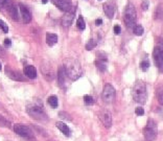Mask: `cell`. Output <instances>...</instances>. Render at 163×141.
Returning a JSON list of instances; mask_svg holds the SVG:
<instances>
[{"mask_svg": "<svg viewBox=\"0 0 163 141\" xmlns=\"http://www.w3.org/2000/svg\"><path fill=\"white\" fill-rule=\"evenodd\" d=\"M0 127H11V122L8 119H5L2 115H0Z\"/></svg>", "mask_w": 163, "mask_h": 141, "instance_id": "24", "label": "cell"}, {"mask_svg": "<svg viewBox=\"0 0 163 141\" xmlns=\"http://www.w3.org/2000/svg\"><path fill=\"white\" fill-rule=\"evenodd\" d=\"M57 42H58V36L56 34H51V32H47L46 34V43L48 45L54 46Z\"/></svg>", "mask_w": 163, "mask_h": 141, "instance_id": "20", "label": "cell"}, {"mask_svg": "<svg viewBox=\"0 0 163 141\" xmlns=\"http://www.w3.org/2000/svg\"><path fill=\"white\" fill-rule=\"evenodd\" d=\"M66 70L64 66H61L58 70V81H59V86L62 88H64V85H65V78H66Z\"/></svg>", "mask_w": 163, "mask_h": 141, "instance_id": "17", "label": "cell"}, {"mask_svg": "<svg viewBox=\"0 0 163 141\" xmlns=\"http://www.w3.org/2000/svg\"><path fill=\"white\" fill-rule=\"evenodd\" d=\"M115 98V89L113 88V86L107 84L105 85L103 90V100L106 103H110L113 101V100Z\"/></svg>", "mask_w": 163, "mask_h": 141, "instance_id": "7", "label": "cell"}, {"mask_svg": "<svg viewBox=\"0 0 163 141\" xmlns=\"http://www.w3.org/2000/svg\"><path fill=\"white\" fill-rule=\"evenodd\" d=\"M123 20L128 28L133 29L136 27V20H137V13H136L135 6L133 3H128L125 8V14H123Z\"/></svg>", "mask_w": 163, "mask_h": 141, "instance_id": "2", "label": "cell"}, {"mask_svg": "<svg viewBox=\"0 0 163 141\" xmlns=\"http://www.w3.org/2000/svg\"><path fill=\"white\" fill-rule=\"evenodd\" d=\"M95 46H96V42L94 41V40H90L87 44H86V49H87V50H91V49H93Z\"/></svg>", "mask_w": 163, "mask_h": 141, "instance_id": "27", "label": "cell"}, {"mask_svg": "<svg viewBox=\"0 0 163 141\" xmlns=\"http://www.w3.org/2000/svg\"><path fill=\"white\" fill-rule=\"evenodd\" d=\"M57 127H58L59 130L62 132V133L64 134L65 136H67V137H69L70 135H71V130L69 129V127H68L67 124H65L64 122H61V121H58V122L56 123Z\"/></svg>", "mask_w": 163, "mask_h": 141, "instance_id": "18", "label": "cell"}, {"mask_svg": "<svg viewBox=\"0 0 163 141\" xmlns=\"http://www.w3.org/2000/svg\"><path fill=\"white\" fill-rule=\"evenodd\" d=\"M65 70L67 76L72 81H76L83 75V70H82L80 62L75 59H68L65 61Z\"/></svg>", "mask_w": 163, "mask_h": 141, "instance_id": "1", "label": "cell"}, {"mask_svg": "<svg viewBox=\"0 0 163 141\" xmlns=\"http://www.w3.org/2000/svg\"><path fill=\"white\" fill-rule=\"evenodd\" d=\"M132 95L136 103H144L146 100V89H145V84L143 81H137L134 85Z\"/></svg>", "mask_w": 163, "mask_h": 141, "instance_id": "4", "label": "cell"}, {"mask_svg": "<svg viewBox=\"0 0 163 141\" xmlns=\"http://www.w3.org/2000/svg\"><path fill=\"white\" fill-rule=\"evenodd\" d=\"M156 96H157L158 103L163 106V85H159L156 89Z\"/></svg>", "mask_w": 163, "mask_h": 141, "instance_id": "21", "label": "cell"}, {"mask_svg": "<svg viewBox=\"0 0 163 141\" xmlns=\"http://www.w3.org/2000/svg\"><path fill=\"white\" fill-rule=\"evenodd\" d=\"M140 68H141V70L142 71H146L147 69L149 68V60H143V61H141V63H140Z\"/></svg>", "mask_w": 163, "mask_h": 141, "instance_id": "25", "label": "cell"}, {"mask_svg": "<svg viewBox=\"0 0 163 141\" xmlns=\"http://www.w3.org/2000/svg\"><path fill=\"white\" fill-rule=\"evenodd\" d=\"M103 12H105L106 16L109 19H112L114 16V8L110 3H105L103 4Z\"/></svg>", "mask_w": 163, "mask_h": 141, "instance_id": "19", "label": "cell"}, {"mask_svg": "<svg viewBox=\"0 0 163 141\" xmlns=\"http://www.w3.org/2000/svg\"><path fill=\"white\" fill-rule=\"evenodd\" d=\"M5 74L8 76L10 78L14 81H25V78L23 76V74H21L20 71L18 70H15L13 68H11L8 65L5 66Z\"/></svg>", "mask_w": 163, "mask_h": 141, "instance_id": "9", "label": "cell"}, {"mask_svg": "<svg viewBox=\"0 0 163 141\" xmlns=\"http://www.w3.org/2000/svg\"><path fill=\"white\" fill-rule=\"evenodd\" d=\"M149 2L147 1V0H143L141 2V8L143 11H146L147 8H149Z\"/></svg>", "mask_w": 163, "mask_h": 141, "instance_id": "31", "label": "cell"}, {"mask_svg": "<svg viewBox=\"0 0 163 141\" xmlns=\"http://www.w3.org/2000/svg\"><path fill=\"white\" fill-rule=\"evenodd\" d=\"M102 23H103V20H102V19H96V20H95V24H96L97 26L102 25Z\"/></svg>", "mask_w": 163, "mask_h": 141, "instance_id": "38", "label": "cell"}, {"mask_svg": "<svg viewBox=\"0 0 163 141\" xmlns=\"http://www.w3.org/2000/svg\"><path fill=\"white\" fill-rule=\"evenodd\" d=\"M0 28L2 29V32H8V25H6V23L4 21H2V20H0Z\"/></svg>", "mask_w": 163, "mask_h": 141, "instance_id": "29", "label": "cell"}, {"mask_svg": "<svg viewBox=\"0 0 163 141\" xmlns=\"http://www.w3.org/2000/svg\"><path fill=\"white\" fill-rule=\"evenodd\" d=\"M143 32H144V29L141 25H136V27L134 28V32H135L136 36H141V35H143Z\"/></svg>", "mask_w": 163, "mask_h": 141, "instance_id": "26", "label": "cell"}, {"mask_svg": "<svg viewBox=\"0 0 163 141\" xmlns=\"http://www.w3.org/2000/svg\"><path fill=\"white\" fill-rule=\"evenodd\" d=\"M48 103H49L50 106H51L52 108H57L58 107V105H59V101H58V97H57L56 95H51V96H49L48 97Z\"/></svg>", "mask_w": 163, "mask_h": 141, "instance_id": "22", "label": "cell"}, {"mask_svg": "<svg viewBox=\"0 0 163 141\" xmlns=\"http://www.w3.org/2000/svg\"><path fill=\"white\" fill-rule=\"evenodd\" d=\"M48 141H54V140H48Z\"/></svg>", "mask_w": 163, "mask_h": 141, "instance_id": "41", "label": "cell"}, {"mask_svg": "<svg viewBox=\"0 0 163 141\" xmlns=\"http://www.w3.org/2000/svg\"><path fill=\"white\" fill-rule=\"evenodd\" d=\"M74 13H75V8L71 10L70 12H67L62 17V25H63L64 27H69L72 24V21H73V18H74Z\"/></svg>", "mask_w": 163, "mask_h": 141, "instance_id": "12", "label": "cell"}, {"mask_svg": "<svg viewBox=\"0 0 163 141\" xmlns=\"http://www.w3.org/2000/svg\"><path fill=\"white\" fill-rule=\"evenodd\" d=\"M26 112L28 113V115L34 119L38 121H47L48 117L46 115V113L44 112V110L42 109L41 106H38L36 103H30L26 107Z\"/></svg>", "mask_w": 163, "mask_h": 141, "instance_id": "3", "label": "cell"}, {"mask_svg": "<svg viewBox=\"0 0 163 141\" xmlns=\"http://www.w3.org/2000/svg\"><path fill=\"white\" fill-rule=\"evenodd\" d=\"M146 127H149V129H155V127H156V122L153 119H149V122H147Z\"/></svg>", "mask_w": 163, "mask_h": 141, "instance_id": "32", "label": "cell"}, {"mask_svg": "<svg viewBox=\"0 0 163 141\" xmlns=\"http://www.w3.org/2000/svg\"><path fill=\"white\" fill-rule=\"evenodd\" d=\"M4 45H5L6 47H10V46H11V40H10V39H5V40H4Z\"/></svg>", "mask_w": 163, "mask_h": 141, "instance_id": "37", "label": "cell"}, {"mask_svg": "<svg viewBox=\"0 0 163 141\" xmlns=\"http://www.w3.org/2000/svg\"><path fill=\"white\" fill-rule=\"evenodd\" d=\"M97 59H96V67L100 71H106L107 69V65H108V57L105 52H97Z\"/></svg>", "mask_w": 163, "mask_h": 141, "instance_id": "8", "label": "cell"}, {"mask_svg": "<svg viewBox=\"0 0 163 141\" xmlns=\"http://www.w3.org/2000/svg\"><path fill=\"white\" fill-rule=\"evenodd\" d=\"M76 25H78V28L80 30H84L86 28V24H85V21H84L83 17L80 16L78 19V22H76Z\"/></svg>", "mask_w": 163, "mask_h": 141, "instance_id": "23", "label": "cell"}, {"mask_svg": "<svg viewBox=\"0 0 163 141\" xmlns=\"http://www.w3.org/2000/svg\"><path fill=\"white\" fill-rule=\"evenodd\" d=\"M54 4L60 8L61 11L67 13L71 11V3H70V0H52Z\"/></svg>", "mask_w": 163, "mask_h": 141, "instance_id": "13", "label": "cell"}, {"mask_svg": "<svg viewBox=\"0 0 163 141\" xmlns=\"http://www.w3.org/2000/svg\"><path fill=\"white\" fill-rule=\"evenodd\" d=\"M14 131L17 135L21 136V137L25 138L27 140L30 141H35L36 140V137H35L34 132L32 131L29 127L27 125H23V124H15L14 125Z\"/></svg>", "mask_w": 163, "mask_h": 141, "instance_id": "6", "label": "cell"}, {"mask_svg": "<svg viewBox=\"0 0 163 141\" xmlns=\"http://www.w3.org/2000/svg\"><path fill=\"white\" fill-rule=\"evenodd\" d=\"M153 57L157 68L161 72H163V41L161 38H159L158 45H156L154 48Z\"/></svg>", "mask_w": 163, "mask_h": 141, "instance_id": "5", "label": "cell"}, {"mask_svg": "<svg viewBox=\"0 0 163 141\" xmlns=\"http://www.w3.org/2000/svg\"><path fill=\"white\" fill-rule=\"evenodd\" d=\"M84 101H85L86 105H92V103H94L92 96H90V95H85V96H84Z\"/></svg>", "mask_w": 163, "mask_h": 141, "instance_id": "28", "label": "cell"}, {"mask_svg": "<svg viewBox=\"0 0 163 141\" xmlns=\"http://www.w3.org/2000/svg\"><path fill=\"white\" fill-rule=\"evenodd\" d=\"M135 113H136V115H138V116H142L143 114H144V110H143V108H141V107H138V108H136Z\"/></svg>", "mask_w": 163, "mask_h": 141, "instance_id": "30", "label": "cell"}, {"mask_svg": "<svg viewBox=\"0 0 163 141\" xmlns=\"http://www.w3.org/2000/svg\"><path fill=\"white\" fill-rule=\"evenodd\" d=\"M24 74L27 76L30 80H34V78H37V70L34 66L32 65H27L24 67Z\"/></svg>", "mask_w": 163, "mask_h": 141, "instance_id": "16", "label": "cell"}, {"mask_svg": "<svg viewBox=\"0 0 163 141\" xmlns=\"http://www.w3.org/2000/svg\"><path fill=\"white\" fill-rule=\"evenodd\" d=\"M5 8L8 10V15H10V17L13 19V20H14V21H18V20H19L18 8H17V5L14 3V2H12L11 0H8V3H6Z\"/></svg>", "mask_w": 163, "mask_h": 141, "instance_id": "10", "label": "cell"}, {"mask_svg": "<svg viewBox=\"0 0 163 141\" xmlns=\"http://www.w3.org/2000/svg\"><path fill=\"white\" fill-rule=\"evenodd\" d=\"M60 117L64 118V119H68V120H71V117H69V115H68L67 113H65V112H60Z\"/></svg>", "mask_w": 163, "mask_h": 141, "instance_id": "33", "label": "cell"}, {"mask_svg": "<svg viewBox=\"0 0 163 141\" xmlns=\"http://www.w3.org/2000/svg\"><path fill=\"white\" fill-rule=\"evenodd\" d=\"M6 57V52L5 50L3 49V48L0 46V58H5Z\"/></svg>", "mask_w": 163, "mask_h": 141, "instance_id": "36", "label": "cell"}, {"mask_svg": "<svg viewBox=\"0 0 163 141\" xmlns=\"http://www.w3.org/2000/svg\"><path fill=\"white\" fill-rule=\"evenodd\" d=\"M0 70H1V64H0Z\"/></svg>", "mask_w": 163, "mask_h": 141, "instance_id": "40", "label": "cell"}, {"mask_svg": "<svg viewBox=\"0 0 163 141\" xmlns=\"http://www.w3.org/2000/svg\"><path fill=\"white\" fill-rule=\"evenodd\" d=\"M48 0H42V3H47Z\"/></svg>", "mask_w": 163, "mask_h": 141, "instance_id": "39", "label": "cell"}, {"mask_svg": "<svg viewBox=\"0 0 163 141\" xmlns=\"http://www.w3.org/2000/svg\"><path fill=\"white\" fill-rule=\"evenodd\" d=\"M19 10H20L22 20H23L24 23H29L30 20H32V14H30L29 10H28L25 5H23V4L21 3L19 4Z\"/></svg>", "mask_w": 163, "mask_h": 141, "instance_id": "14", "label": "cell"}, {"mask_svg": "<svg viewBox=\"0 0 163 141\" xmlns=\"http://www.w3.org/2000/svg\"><path fill=\"white\" fill-rule=\"evenodd\" d=\"M143 135L146 141H154L157 137V133H156L155 129H149V127H145L143 130Z\"/></svg>", "mask_w": 163, "mask_h": 141, "instance_id": "15", "label": "cell"}, {"mask_svg": "<svg viewBox=\"0 0 163 141\" xmlns=\"http://www.w3.org/2000/svg\"><path fill=\"white\" fill-rule=\"evenodd\" d=\"M114 32H115V35H119L120 32H121V28H120L119 25L114 26Z\"/></svg>", "mask_w": 163, "mask_h": 141, "instance_id": "34", "label": "cell"}, {"mask_svg": "<svg viewBox=\"0 0 163 141\" xmlns=\"http://www.w3.org/2000/svg\"><path fill=\"white\" fill-rule=\"evenodd\" d=\"M100 119L106 127H110L112 125V116L111 113L107 110H103L100 113Z\"/></svg>", "mask_w": 163, "mask_h": 141, "instance_id": "11", "label": "cell"}, {"mask_svg": "<svg viewBox=\"0 0 163 141\" xmlns=\"http://www.w3.org/2000/svg\"><path fill=\"white\" fill-rule=\"evenodd\" d=\"M8 1V0H0V10H1V8H5Z\"/></svg>", "mask_w": 163, "mask_h": 141, "instance_id": "35", "label": "cell"}]
</instances>
